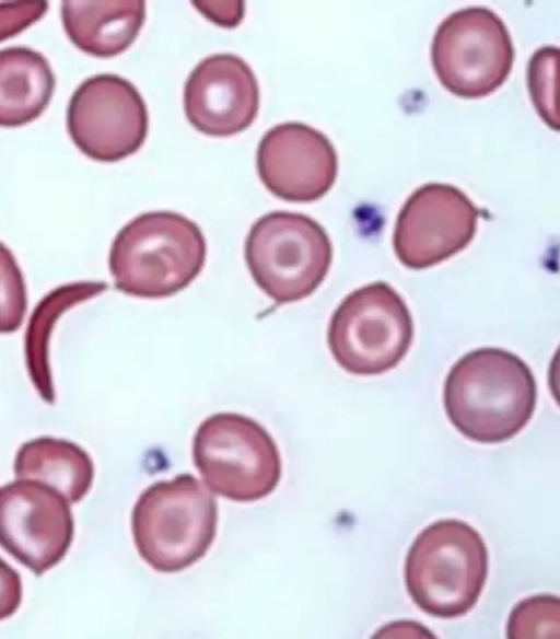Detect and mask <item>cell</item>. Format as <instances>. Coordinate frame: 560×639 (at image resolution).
<instances>
[{"label":"cell","mask_w":560,"mask_h":639,"mask_svg":"<svg viewBox=\"0 0 560 639\" xmlns=\"http://www.w3.org/2000/svg\"><path fill=\"white\" fill-rule=\"evenodd\" d=\"M537 385L529 367L500 348H479L459 358L443 390L445 413L466 438L499 443L516 435L530 420Z\"/></svg>","instance_id":"6da1fadb"},{"label":"cell","mask_w":560,"mask_h":639,"mask_svg":"<svg viewBox=\"0 0 560 639\" xmlns=\"http://www.w3.org/2000/svg\"><path fill=\"white\" fill-rule=\"evenodd\" d=\"M206 254L205 236L194 221L175 212L154 211L138 216L117 233L109 269L119 291L165 298L195 280Z\"/></svg>","instance_id":"7a4b0ae2"},{"label":"cell","mask_w":560,"mask_h":639,"mask_svg":"<svg viewBox=\"0 0 560 639\" xmlns=\"http://www.w3.org/2000/svg\"><path fill=\"white\" fill-rule=\"evenodd\" d=\"M488 570V550L481 535L460 520H440L411 544L405 581L410 597L423 612L455 618L477 603Z\"/></svg>","instance_id":"3957f363"},{"label":"cell","mask_w":560,"mask_h":639,"mask_svg":"<svg viewBox=\"0 0 560 639\" xmlns=\"http://www.w3.org/2000/svg\"><path fill=\"white\" fill-rule=\"evenodd\" d=\"M212 495L190 474L158 481L138 498L131 515L133 541L154 570L180 571L205 556L217 531Z\"/></svg>","instance_id":"277c9868"},{"label":"cell","mask_w":560,"mask_h":639,"mask_svg":"<svg viewBox=\"0 0 560 639\" xmlns=\"http://www.w3.org/2000/svg\"><path fill=\"white\" fill-rule=\"evenodd\" d=\"M245 260L256 284L276 303L311 295L327 276L332 246L312 218L273 211L253 223L245 241Z\"/></svg>","instance_id":"5b68a950"},{"label":"cell","mask_w":560,"mask_h":639,"mask_svg":"<svg viewBox=\"0 0 560 639\" xmlns=\"http://www.w3.org/2000/svg\"><path fill=\"white\" fill-rule=\"evenodd\" d=\"M413 323L407 304L387 282L349 293L330 317L327 341L336 362L357 375L382 374L407 355Z\"/></svg>","instance_id":"8992f818"},{"label":"cell","mask_w":560,"mask_h":639,"mask_svg":"<svg viewBox=\"0 0 560 639\" xmlns=\"http://www.w3.org/2000/svg\"><path fill=\"white\" fill-rule=\"evenodd\" d=\"M194 463L207 485L234 501H254L271 493L281 477V457L269 432L238 414L220 413L198 427Z\"/></svg>","instance_id":"52a82bcc"},{"label":"cell","mask_w":560,"mask_h":639,"mask_svg":"<svg viewBox=\"0 0 560 639\" xmlns=\"http://www.w3.org/2000/svg\"><path fill=\"white\" fill-rule=\"evenodd\" d=\"M432 66L441 84L463 98L489 95L508 79L514 48L503 21L482 7L462 9L438 27Z\"/></svg>","instance_id":"ba28073f"},{"label":"cell","mask_w":560,"mask_h":639,"mask_svg":"<svg viewBox=\"0 0 560 639\" xmlns=\"http://www.w3.org/2000/svg\"><path fill=\"white\" fill-rule=\"evenodd\" d=\"M149 126L145 103L128 80L96 74L73 92L67 128L77 148L100 162H117L137 152Z\"/></svg>","instance_id":"9c48e42d"},{"label":"cell","mask_w":560,"mask_h":639,"mask_svg":"<svg viewBox=\"0 0 560 639\" xmlns=\"http://www.w3.org/2000/svg\"><path fill=\"white\" fill-rule=\"evenodd\" d=\"M480 211L457 187L430 183L400 209L393 236L399 262L424 269L463 251L474 239Z\"/></svg>","instance_id":"30bf717a"},{"label":"cell","mask_w":560,"mask_h":639,"mask_svg":"<svg viewBox=\"0 0 560 639\" xmlns=\"http://www.w3.org/2000/svg\"><path fill=\"white\" fill-rule=\"evenodd\" d=\"M74 533L69 502L36 480L0 487V546L36 576L56 566Z\"/></svg>","instance_id":"8fae6325"},{"label":"cell","mask_w":560,"mask_h":639,"mask_svg":"<svg viewBox=\"0 0 560 639\" xmlns=\"http://www.w3.org/2000/svg\"><path fill=\"white\" fill-rule=\"evenodd\" d=\"M257 172L276 197L310 202L334 185L338 159L334 146L320 131L301 123L269 129L257 149Z\"/></svg>","instance_id":"7c38bea8"},{"label":"cell","mask_w":560,"mask_h":639,"mask_svg":"<svg viewBox=\"0 0 560 639\" xmlns=\"http://www.w3.org/2000/svg\"><path fill=\"white\" fill-rule=\"evenodd\" d=\"M258 106L256 77L243 59L232 54L205 58L185 83L186 117L208 136L229 137L243 131L254 121Z\"/></svg>","instance_id":"4fadbf2b"},{"label":"cell","mask_w":560,"mask_h":639,"mask_svg":"<svg viewBox=\"0 0 560 639\" xmlns=\"http://www.w3.org/2000/svg\"><path fill=\"white\" fill-rule=\"evenodd\" d=\"M61 19L69 39L82 51L109 58L137 38L145 19L142 0H65Z\"/></svg>","instance_id":"5bb4252c"},{"label":"cell","mask_w":560,"mask_h":639,"mask_svg":"<svg viewBox=\"0 0 560 639\" xmlns=\"http://www.w3.org/2000/svg\"><path fill=\"white\" fill-rule=\"evenodd\" d=\"M55 77L43 54L27 47L0 50V127H20L40 116Z\"/></svg>","instance_id":"9a60e30c"},{"label":"cell","mask_w":560,"mask_h":639,"mask_svg":"<svg viewBox=\"0 0 560 639\" xmlns=\"http://www.w3.org/2000/svg\"><path fill=\"white\" fill-rule=\"evenodd\" d=\"M14 474L16 479L45 484L69 503H77L92 486L94 465L90 455L75 443L43 437L21 445Z\"/></svg>","instance_id":"2e32d148"},{"label":"cell","mask_w":560,"mask_h":639,"mask_svg":"<svg viewBox=\"0 0 560 639\" xmlns=\"http://www.w3.org/2000/svg\"><path fill=\"white\" fill-rule=\"evenodd\" d=\"M506 634L511 639L559 638V599L536 595L521 601L510 614Z\"/></svg>","instance_id":"e0dca14e"},{"label":"cell","mask_w":560,"mask_h":639,"mask_svg":"<svg viewBox=\"0 0 560 639\" xmlns=\"http://www.w3.org/2000/svg\"><path fill=\"white\" fill-rule=\"evenodd\" d=\"M559 50L541 47L533 54L527 70V82L533 104L540 117L558 129L556 108V69Z\"/></svg>","instance_id":"ac0fdd59"},{"label":"cell","mask_w":560,"mask_h":639,"mask_svg":"<svg viewBox=\"0 0 560 639\" xmlns=\"http://www.w3.org/2000/svg\"><path fill=\"white\" fill-rule=\"evenodd\" d=\"M26 311L23 275L11 251L0 242V333L16 330Z\"/></svg>","instance_id":"d6986e66"},{"label":"cell","mask_w":560,"mask_h":639,"mask_svg":"<svg viewBox=\"0 0 560 639\" xmlns=\"http://www.w3.org/2000/svg\"><path fill=\"white\" fill-rule=\"evenodd\" d=\"M48 2L10 1L0 3V42L18 35L35 22L47 11Z\"/></svg>","instance_id":"ffe728a7"},{"label":"cell","mask_w":560,"mask_h":639,"mask_svg":"<svg viewBox=\"0 0 560 639\" xmlns=\"http://www.w3.org/2000/svg\"><path fill=\"white\" fill-rule=\"evenodd\" d=\"M22 600L19 573L0 558V620L13 615Z\"/></svg>","instance_id":"44dd1931"}]
</instances>
